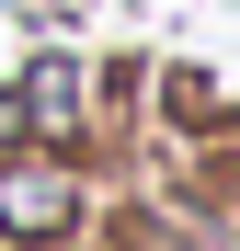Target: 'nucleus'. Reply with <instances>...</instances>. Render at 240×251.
<instances>
[{
	"mask_svg": "<svg viewBox=\"0 0 240 251\" xmlns=\"http://www.w3.org/2000/svg\"><path fill=\"white\" fill-rule=\"evenodd\" d=\"M217 137H229V149H240V103H217Z\"/></svg>",
	"mask_w": 240,
	"mask_h": 251,
	"instance_id": "20e7f679",
	"label": "nucleus"
},
{
	"mask_svg": "<svg viewBox=\"0 0 240 251\" xmlns=\"http://www.w3.org/2000/svg\"><path fill=\"white\" fill-rule=\"evenodd\" d=\"M92 160L69 149H0V251H69L92 228Z\"/></svg>",
	"mask_w": 240,
	"mask_h": 251,
	"instance_id": "f257e3e1",
	"label": "nucleus"
},
{
	"mask_svg": "<svg viewBox=\"0 0 240 251\" xmlns=\"http://www.w3.org/2000/svg\"><path fill=\"white\" fill-rule=\"evenodd\" d=\"M0 149H23V126H12V92H0Z\"/></svg>",
	"mask_w": 240,
	"mask_h": 251,
	"instance_id": "7ed1b4c3",
	"label": "nucleus"
},
{
	"mask_svg": "<svg viewBox=\"0 0 240 251\" xmlns=\"http://www.w3.org/2000/svg\"><path fill=\"white\" fill-rule=\"evenodd\" d=\"M69 251H126V240H92V228H80V240H69Z\"/></svg>",
	"mask_w": 240,
	"mask_h": 251,
	"instance_id": "39448f33",
	"label": "nucleus"
},
{
	"mask_svg": "<svg viewBox=\"0 0 240 251\" xmlns=\"http://www.w3.org/2000/svg\"><path fill=\"white\" fill-rule=\"evenodd\" d=\"M217 240H240V205H229V228H217Z\"/></svg>",
	"mask_w": 240,
	"mask_h": 251,
	"instance_id": "423d86ee",
	"label": "nucleus"
},
{
	"mask_svg": "<svg viewBox=\"0 0 240 251\" xmlns=\"http://www.w3.org/2000/svg\"><path fill=\"white\" fill-rule=\"evenodd\" d=\"M0 92H12L23 149H69V160H92V57H80V46H23L12 69H0Z\"/></svg>",
	"mask_w": 240,
	"mask_h": 251,
	"instance_id": "f03ea898",
	"label": "nucleus"
}]
</instances>
